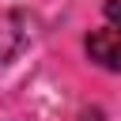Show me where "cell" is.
<instances>
[{
    "label": "cell",
    "mask_w": 121,
    "mask_h": 121,
    "mask_svg": "<svg viewBox=\"0 0 121 121\" xmlns=\"http://www.w3.org/2000/svg\"><path fill=\"white\" fill-rule=\"evenodd\" d=\"M87 57L106 68V72H121V30L117 26H102V30H91L87 42H83Z\"/></svg>",
    "instance_id": "1"
},
{
    "label": "cell",
    "mask_w": 121,
    "mask_h": 121,
    "mask_svg": "<svg viewBox=\"0 0 121 121\" xmlns=\"http://www.w3.org/2000/svg\"><path fill=\"white\" fill-rule=\"evenodd\" d=\"M102 11H106V19H110V26H117V30H121V0H106V8H102Z\"/></svg>",
    "instance_id": "2"
}]
</instances>
